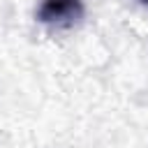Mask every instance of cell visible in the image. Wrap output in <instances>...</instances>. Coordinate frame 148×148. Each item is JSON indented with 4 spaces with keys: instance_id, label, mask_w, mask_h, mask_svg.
<instances>
[{
    "instance_id": "cell-1",
    "label": "cell",
    "mask_w": 148,
    "mask_h": 148,
    "mask_svg": "<svg viewBox=\"0 0 148 148\" xmlns=\"http://www.w3.org/2000/svg\"><path fill=\"white\" fill-rule=\"evenodd\" d=\"M83 0H42L37 21L53 28H72L83 18Z\"/></svg>"
},
{
    "instance_id": "cell-2",
    "label": "cell",
    "mask_w": 148,
    "mask_h": 148,
    "mask_svg": "<svg viewBox=\"0 0 148 148\" xmlns=\"http://www.w3.org/2000/svg\"><path fill=\"white\" fill-rule=\"evenodd\" d=\"M139 2H143V5H148V0H139Z\"/></svg>"
}]
</instances>
